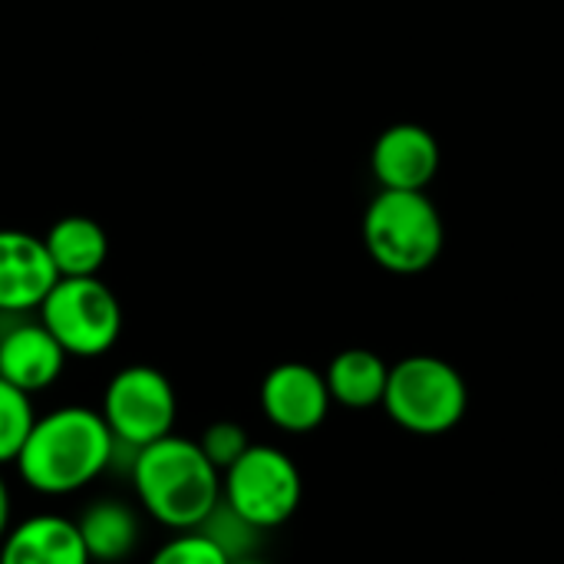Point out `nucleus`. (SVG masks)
I'll list each match as a JSON object with an SVG mask.
<instances>
[{
    "label": "nucleus",
    "instance_id": "obj_1",
    "mask_svg": "<svg viewBox=\"0 0 564 564\" xmlns=\"http://www.w3.org/2000/svg\"><path fill=\"white\" fill-rule=\"evenodd\" d=\"M116 449L99 410L56 406L36 416L13 466L36 496H73L109 469Z\"/></svg>",
    "mask_w": 564,
    "mask_h": 564
},
{
    "label": "nucleus",
    "instance_id": "obj_2",
    "mask_svg": "<svg viewBox=\"0 0 564 564\" xmlns=\"http://www.w3.org/2000/svg\"><path fill=\"white\" fill-rule=\"evenodd\" d=\"M129 476L145 516L172 532L202 529L221 502V473L208 463L198 440L172 433L135 449Z\"/></svg>",
    "mask_w": 564,
    "mask_h": 564
},
{
    "label": "nucleus",
    "instance_id": "obj_3",
    "mask_svg": "<svg viewBox=\"0 0 564 564\" xmlns=\"http://www.w3.org/2000/svg\"><path fill=\"white\" fill-rule=\"evenodd\" d=\"M443 218L426 192L383 188L364 215V245L390 274H423L443 254Z\"/></svg>",
    "mask_w": 564,
    "mask_h": 564
},
{
    "label": "nucleus",
    "instance_id": "obj_4",
    "mask_svg": "<svg viewBox=\"0 0 564 564\" xmlns=\"http://www.w3.org/2000/svg\"><path fill=\"white\" fill-rule=\"evenodd\" d=\"M383 410L406 433L443 436L463 423L469 410V387L453 364L416 354L390 367Z\"/></svg>",
    "mask_w": 564,
    "mask_h": 564
},
{
    "label": "nucleus",
    "instance_id": "obj_5",
    "mask_svg": "<svg viewBox=\"0 0 564 564\" xmlns=\"http://www.w3.org/2000/svg\"><path fill=\"white\" fill-rule=\"evenodd\" d=\"M304 499L297 463L278 446H248V453L221 473V502L248 525L268 532L294 519Z\"/></svg>",
    "mask_w": 564,
    "mask_h": 564
},
{
    "label": "nucleus",
    "instance_id": "obj_6",
    "mask_svg": "<svg viewBox=\"0 0 564 564\" xmlns=\"http://www.w3.org/2000/svg\"><path fill=\"white\" fill-rule=\"evenodd\" d=\"M40 321L79 360L109 354L122 334V307L99 278H59L40 304Z\"/></svg>",
    "mask_w": 564,
    "mask_h": 564
},
{
    "label": "nucleus",
    "instance_id": "obj_7",
    "mask_svg": "<svg viewBox=\"0 0 564 564\" xmlns=\"http://www.w3.org/2000/svg\"><path fill=\"white\" fill-rule=\"evenodd\" d=\"M116 446L142 449L175 433L178 400L169 377L155 367L132 364L112 373L99 406Z\"/></svg>",
    "mask_w": 564,
    "mask_h": 564
},
{
    "label": "nucleus",
    "instance_id": "obj_8",
    "mask_svg": "<svg viewBox=\"0 0 564 564\" xmlns=\"http://www.w3.org/2000/svg\"><path fill=\"white\" fill-rule=\"evenodd\" d=\"M327 377L307 364H278L261 380V410L271 426L284 433H311L330 413Z\"/></svg>",
    "mask_w": 564,
    "mask_h": 564
},
{
    "label": "nucleus",
    "instance_id": "obj_9",
    "mask_svg": "<svg viewBox=\"0 0 564 564\" xmlns=\"http://www.w3.org/2000/svg\"><path fill=\"white\" fill-rule=\"evenodd\" d=\"M56 281L59 274L43 238L20 228H0V314L40 311Z\"/></svg>",
    "mask_w": 564,
    "mask_h": 564
},
{
    "label": "nucleus",
    "instance_id": "obj_10",
    "mask_svg": "<svg viewBox=\"0 0 564 564\" xmlns=\"http://www.w3.org/2000/svg\"><path fill=\"white\" fill-rule=\"evenodd\" d=\"M370 165L383 188L426 192L440 172V142L426 126L397 122L377 135Z\"/></svg>",
    "mask_w": 564,
    "mask_h": 564
},
{
    "label": "nucleus",
    "instance_id": "obj_11",
    "mask_svg": "<svg viewBox=\"0 0 564 564\" xmlns=\"http://www.w3.org/2000/svg\"><path fill=\"white\" fill-rule=\"evenodd\" d=\"M66 357L69 354L43 327V321L13 324L0 334V377L30 397L50 390L59 380Z\"/></svg>",
    "mask_w": 564,
    "mask_h": 564
},
{
    "label": "nucleus",
    "instance_id": "obj_12",
    "mask_svg": "<svg viewBox=\"0 0 564 564\" xmlns=\"http://www.w3.org/2000/svg\"><path fill=\"white\" fill-rule=\"evenodd\" d=\"M0 564H93L76 519L66 516H30L0 542Z\"/></svg>",
    "mask_w": 564,
    "mask_h": 564
},
{
    "label": "nucleus",
    "instance_id": "obj_13",
    "mask_svg": "<svg viewBox=\"0 0 564 564\" xmlns=\"http://www.w3.org/2000/svg\"><path fill=\"white\" fill-rule=\"evenodd\" d=\"M50 261L59 278H99L109 258V235L96 218L63 215L43 235Z\"/></svg>",
    "mask_w": 564,
    "mask_h": 564
},
{
    "label": "nucleus",
    "instance_id": "obj_14",
    "mask_svg": "<svg viewBox=\"0 0 564 564\" xmlns=\"http://www.w3.org/2000/svg\"><path fill=\"white\" fill-rule=\"evenodd\" d=\"M324 377H327V390L334 403L347 410H373V406H383L390 367L380 354L350 347L330 360Z\"/></svg>",
    "mask_w": 564,
    "mask_h": 564
},
{
    "label": "nucleus",
    "instance_id": "obj_15",
    "mask_svg": "<svg viewBox=\"0 0 564 564\" xmlns=\"http://www.w3.org/2000/svg\"><path fill=\"white\" fill-rule=\"evenodd\" d=\"M76 525H79V535L86 542L93 564L126 562L139 545V519L126 502H116V499H99L86 506Z\"/></svg>",
    "mask_w": 564,
    "mask_h": 564
},
{
    "label": "nucleus",
    "instance_id": "obj_16",
    "mask_svg": "<svg viewBox=\"0 0 564 564\" xmlns=\"http://www.w3.org/2000/svg\"><path fill=\"white\" fill-rule=\"evenodd\" d=\"M33 423H36L33 397L0 377V469L17 463Z\"/></svg>",
    "mask_w": 564,
    "mask_h": 564
},
{
    "label": "nucleus",
    "instance_id": "obj_17",
    "mask_svg": "<svg viewBox=\"0 0 564 564\" xmlns=\"http://www.w3.org/2000/svg\"><path fill=\"white\" fill-rule=\"evenodd\" d=\"M202 532H205L212 542H218L231 562H235V558H248V555H254L251 539H254V535H261V529L248 525V522H245L238 512H231L225 502H218V509L205 519Z\"/></svg>",
    "mask_w": 564,
    "mask_h": 564
},
{
    "label": "nucleus",
    "instance_id": "obj_18",
    "mask_svg": "<svg viewBox=\"0 0 564 564\" xmlns=\"http://www.w3.org/2000/svg\"><path fill=\"white\" fill-rule=\"evenodd\" d=\"M149 564H231V558L202 529H192V532H175V539H169L149 558Z\"/></svg>",
    "mask_w": 564,
    "mask_h": 564
},
{
    "label": "nucleus",
    "instance_id": "obj_19",
    "mask_svg": "<svg viewBox=\"0 0 564 564\" xmlns=\"http://www.w3.org/2000/svg\"><path fill=\"white\" fill-rule=\"evenodd\" d=\"M198 446H202V453L208 456V463H212L218 473H225V469H231V466L248 453L251 440H248L245 426L221 420V423L205 426V433L198 436Z\"/></svg>",
    "mask_w": 564,
    "mask_h": 564
},
{
    "label": "nucleus",
    "instance_id": "obj_20",
    "mask_svg": "<svg viewBox=\"0 0 564 564\" xmlns=\"http://www.w3.org/2000/svg\"><path fill=\"white\" fill-rule=\"evenodd\" d=\"M7 532H10V489H7V479L0 473V542Z\"/></svg>",
    "mask_w": 564,
    "mask_h": 564
},
{
    "label": "nucleus",
    "instance_id": "obj_21",
    "mask_svg": "<svg viewBox=\"0 0 564 564\" xmlns=\"http://www.w3.org/2000/svg\"><path fill=\"white\" fill-rule=\"evenodd\" d=\"M231 564H268V562H261L258 555H248V558H235Z\"/></svg>",
    "mask_w": 564,
    "mask_h": 564
}]
</instances>
